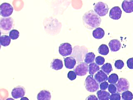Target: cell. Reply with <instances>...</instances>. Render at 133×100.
Segmentation results:
<instances>
[{
  "label": "cell",
  "mask_w": 133,
  "mask_h": 100,
  "mask_svg": "<svg viewBox=\"0 0 133 100\" xmlns=\"http://www.w3.org/2000/svg\"><path fill=\"white\" fill-rule=\"evenodd\" d=\"M127 65L129 68L133 69V58H129L127 60Z\"/></svg>",
  "instance_id": "33"
},
{
  "label": "cell",
  "mask_w": 133,
  "mask_h": 100,
  "mask_svg": "<svg viewBox=\"0 0 133 100\" xmlns=\"http://www.w3.org/2000/svg\"><path fill=\"white\" fill-rule=\"evenodd\" d=\"M122 11L118 6L112 8L109 12V17L113 20H118L122 16Z\"/></svg>",
  "instance_id": "10"
},
{
  "label": "cell",
  "mask_w": 133,
  "mask_h": 100,
  "mask_svg": "<svg viewBox=\"0 0 133 100\" xmlns=\"http://www.w3.org/2000/svg\"><path fill=\"white\" fill-rule=\"evenodd\" d=\"M5 100H15L14 99H13L12 98H8L7 99H6Z\"/></svg>",
  "instance_id": "36"
},
{
  "label": "cell",
  "mask_w": 133,
  "mask_h": 100,
  "mask_svg": "<svg viewBox=\"0 0 133 100\" xmlns=\"http://www.w3.org/2000/svg\"><path fill=\"white\" fill-rule=\"evenodd\" d=\"M108 89V91L109 92V93L111 94L116 93V91H117V88H116V86L113 84H110V85H109Z\"/></svg>",
  "instance_id": "30"
},
{
  "label": "cell",
  "mask_w": 133,
  "mask_h": 100,
  "mask_svg": "<svg viewBox=\"0 0 133 100\" xmlns=\"http://www.w3.org/2000/svg\"><path fill=\"white\" fill-rule=\"evenodd\" d=\"M99 70V67L95 63H91L89 65V72L91 76H93L94 74Z\"/></svg>",
  "instance_id": "19"
},
{
  "label": "cell",
  "mask_w": 133,
  "mask_h": 100,
  "mask_svg": "<svg viewBox=\"0 0 133 100\" xmlns=\"http://www.w3.org/2000/svg\"><path fill=\"white\" fill-rule=\"evenodd\" d=\"M25 93V89L24 87L18 86L15 87L11 92V95L14 99H18L24 97Z\"/></svg>",
  "instance_id": "9"
},
{
  "label": "cell",
  "mask_w": 133,
  "mask_h": 100,
  "mask_svg": "<svg viewBox=\"0 0 133 100\" xmlns=\"http://www.w3.org/2000/svg\"><path fill=\"white\" fill-rule=\"evenodd\" d=\"M83 24L89 29L97 28L101 24V18L92 10L85 12L82 17Z\"/></svg>",
  "instance_id": "1"
},
{
  "label": "cell",
  "mask_w": 133,
  "mask_h": 100,
  "mask_svg": "<svg viewBox=\"0 0 133 100\" xmlns=\"http://www.w3.org/2000/svg\"><path fill=\"white\" fill-rule=\"evenodd\" d=\"M122 97L123 100H132L133 98V93L130 91H125L122 94Z\"/></svg>",
  "instance_id": "24"
},
{
  "label": "cell",
  "mask_w": 133,
  "mask_h": 100,
  "mask_svg": "<svg viewBox=\"0 0 133 100\" xmlns=\"http://www.w3.org/2000/svg\"><path fill=\"white\" fill-rule=\"evenodd\" d=\"M123 100V99H122V100Z\"/></svg>",
  "instance_id": "37"
},
{
  "label": "cell",
  "mask_w": 133,
  "mask_h": 100,
  "mask_svg": "<svg viewBox=\"0 0 133 100\" xmlns=\"http://www.w3.org/2000/svg\"><path fill=\"white\" fill-rule=\"evenodd\" d=\"M29 100L28 98H27V97H23V98H21V100Z\"/></svg>",
  "instance_id": "35"
},
{
  "label": "cell",
  "mask_w": 133,
  "mask_h": 100,
  "mask_svg": "<svg viewBox=\"0 0 133 100\" xmlns=\"http://www.w3.org/2000/svg\"><path fill=\"white\" fill-rule=\"evenodd\" d=\"M11 39L9 36L7 35H1L0 37V44L1 46L6 47L10 43Z\"/></svg>",
  "instance_id": "20"
},
{
  "label": "cell",
  "mask_w": 133,
  "mask_h": 100,
  "mask_svg": "<svg viewBox=\"0 0 133 100\" xmlns=\"http://www.w3.org/2000/svg\"><path fill=\"white\" fill-rule=\"evenodd\" d=\"M85 89L88 91L95 92L99 89V84L94 78L93 76H88L85 79L84 82Z\"/></svg>",
  "instance_id": "2"
},
{
  "label": "cell",
  "mask_w": 133,
  "mask_h": 100,
  "mask_svg": "<svg viewBox=\"0 0 133 100\" xmlns=\"http://www.w3.org/2000/svg\"><path fill=\"white\" fill-rule=\"evenodd\" d=\"M68 77L70 80H73L77 78V74L74 71H70L68 73Z\"/></svg>",
  "instance_id": "31"
},
{
  "label": "cell",
  "mask_w": 133,
  "mask_h": 100,
  "mask_svg": "<svg viewBox=\"0 0 133 100\" xmlns=\"http://www.w3.org/2000/svg\"><path fill=\"white\" fill-rule=\"evenodd\" d=\"M86 100H99L95 95H90L86 98Z\"/></svg>",
  "instance_id": "34"
},
{
  "label": "cell",
  "mask_w": 133,
  "mask_h": 100,
  "mask_svg": "<svg viewBox=\"0 0 133 100\" xmlns=\"http://www.w3.org/2000/svg\"><path fill=\"white\" fill-rule=\"evenodd\" d=\"M101 69L107 75H109L113 71L112 65L110 63H106L101 67Z\"/></svg>",
  "instance_id": "23"
},
{
  "label": "cell",
  "mask_w": 133,
  "mask_h": 100,
  "mask_svg": "<svg viewBox=\"0 0 133 100\" xmlns=\"http://www.w3.org/2000/svg\"><path fill=\"white\" fill-rule=\"evenodd\" d=\"M98 52L99 54L102 55H107L109 53V49L107 45L102 44L98 48Z\"/></svg>",
  "instance_id": "22"
},
{
  "label": "cell",
  "mask_w": 133,
  "mask_h": 100,
  "mask_svg": "<svg viewBox=\"0 0 133 100\" xmlns=\"http://www.w3.org/2000/svg\"><path fill=\"white\" fill-rule=\"evenodd\" d=\"M118 80V76L116 73H112L111 75H110L108 78L109 83L113 84H116Z\"/></svg>",
  "instance_id": "25"
},
{
  "label": "cell",
  "mask_w": 133,
  "mask_h": 100,
  "mask_svg": "<svg viewBox=\"0 0 133 100\" xmlns=\"http://www.w3.org/2000/svg\"><path fill=\"white\" fill-rule=\"evenodd\" d=\"M109 46L111 51L116 52L119 51L120 49L121 43L118 40H112L109 42Z\"/></svg>",
  "instance_id": "13"
},
{
  "label": "cell",
  "mask_w": 133,
  "mask_h": 100,
  "mask_svg": "<svg viewBox=\"0 0 133 100\" xmlns=\"http://www.w3.org/2000/svg\"><path fill=\"white\" fill-rule=\"evenodd\" d=\"M94 8L95 12L101 17L106 16L108 14L109 10L108 5L102 2H99L96 3Z\"/></svg>",
  "instance_id": "4"
},
{
  "label": "cell",
  "mask_w": 133,
  "mask_h": 100,
  "mask_svg": "<svg viewBox=\"0 0 133 100\" xmlns=\"http://www.w3.org/2000/svg\"><path fill=\"white\" fill-rule=\"evenodd\" d=\"M72 51V46L69 43H63L59 47V52L62 56L70 55Z\"/></svg>",
  "instance_id": "8"
},
{
  "label": "cell",
  "mask_w": 133,
  "mask_h": 100,
  "mask_svg": "<svg viewBox=\"0 0 133 100\" xmlns=\"http://www.w3.org/2000/svg\"><path fill=\"white\" fill-rule=\"evenodd\" d=\"M105 35V32L101 28H97L94 30L92 32V35L95 39H100L104 37Z\"/></svg>",
  "instance_id": "17"
},
{
  "label": "cell",
  "mask_w": 133,
  "mask_h": 100,
  "mask_svg": "<svg viewBox=\"0 0 133 100\" xmlns=\"http://www.w3.org/2000/svg\"><path fill=\"white\" fill-rule=\"evenodd\" d=\"M14 26V19L11 17L1 18L0 21V29L1 32L7 33Z\"/></svg>",
  "instance_id": "3"
},
{
  "label": "cell",
  "mask_w": 133,
  "mask_h": 100,
  "mask_svg": "<svg viewBox=\"0 0 133 100\" xmlns=\"http://www.w3.org/2000/svg\"><path fill=\"white\" fill-rule=\"evenodd\" d=\"M50 66L53 70L56 71L60 70L63 66L62 61L59 59H54L52 60Z\"/></svg>",
  "instance_id": "16"
},
{
  "label": "cell",
  "mask_w": 133,
  "mask_h": 100,
  "mask_svg": "<svg viewBox=\"0 0 133 100\" xmlns=\"http://www.w3.org/2000/svg\"><path fill=\"white\" fill-rule=\"evenodd\" d=\"M97 94L99 100H109L110 95L108 92L99 90L97 92Z\"/></svg>",
  "instance_id": "18"
},
{
  "label": "cell",
  "mask_w": 133,
  "mask_h": 100,
  "mask_svg": "<svg viewBox=\"0 0 133 100\" xmlns=\"http://www.w3.org/2000/svg\"><path fill=\"white\" fill-rule=\"evenodd\" d=\"M108 76L103 71L99 70L95 75V79L98 83H100L108 80Z\"/></svg>",
  "instance_id": "11"
},
{
  "label": "cell",
  "mask_w": 133,
  "mask_h": 100,
  "mask_svg": "<svg viewBox=\"0 0 133 100\" xmlns=\"http://www.w3.org/2000/svg\"><path fill=\"white\" fill-rule=\"evenodd\" d=\"M124 62L121 60H116L114 64V66L116 68L119 69V70L122 69L124 66Z\"/></svg>",
  "instance_id": "27"
},
{
  "label": "cell",
  "mask_w": 133,
  "mask_h": 100,
  "mask_svg": "<svg viewBox=\"0 0 133 100\" xmlns=\"http://www.w3.org/2000/svg\"><path fill=\"white\" fill-rule=\"evenodd\" d=\"M118 93H123L128 91L129 89V83L126 78H120L118 79L117 83L115 84Z\"/></svg>",
  "instance_id": "6"
},
{
  "label": "cell",
  "mask_w": 133,
  "mask_h": 100,
  "mask_svg": "<svg viewBox=\"0 0 133 100\" xmlns=\"http://www.w3.org/2000/svg\"><path fill=\"white\" fill-rule=\"evenodd\" d=\"M51 93L48 90H42L37 95V100H51Z\"/></svg>",
  "instance_id": "14"
},
{
  "label": "cell",
  "mask_w": 133,
  "mask_h": 100,
  "mask_svg": "<svg viewBox=\"0 0 133 100\" xmlns=\"http://www.w3.org/2000/svg\"><path fill=\"white\" fill-rule=\"evenodd\" d=\"M74 70L78 76H84L88 72L89 66L86 63L81 62L77 65Z\"/></svg>",
  "instance_id": "7"
},
{
  "label": "cell",
  "mask_w": 133,
  "mask_h": 100,
  "mask_svg": "<svg viewBox=\"0 0 133 100\" xmlns=\"http://www.w3.org/2000/svg\"><path fill=\"white\" fill-rule=\"evenodd\" d=\"M95 58V55L92 52L87 53L84 58V62L87 64H90L94 63Z\"/></svg>",
  "instance_id": "21"
},
{
  "label": "cell",
  "mask_w": 133,
  "mask_h": 100,
  "mask_svg": "<svg viewBox=\"0 0 133 100\" xmlns=\"http://www.w3.org/2000/svg\"><path fill=\"white\" fill-rule=\"evenodd\" d=\"M109 99L110 100H121L120 93H116L112 94L111 95H110Z\"/></svg>",
  "instance_id": "29"
},
{
  "label": "cell",
  "mask_w": 133,
  "mask_h": 100,
  "mask_svg": "<svg viewBox=\"0 0 133 100\" xmlns=\"http://www.w3.org/2000/svg\"><path fill=\"white\" fill-rule=\"evenodd\" d=\"M108 86H109V84L108 82L106 81H104L100 83L99 86L101 90H106L108 88Z\"/></svg>",
  "instance_id": "32"
},
{
  "label": "cell",
  "mask_w": 133,
  "mask_h": 100,
  "mask_svg": "<svg viewBox=\"0 0 133 100\" xmlns=\"http://www.w3.org/2000/svg\"><path fill=\"white\" fill-rule=\"evenodd\" d=\"M64 65L66 68H73L76 64V60L72 57H68L64 59Z\"/></svg>",
  "instance_id": "15"
},
{
  "label": "cell",
  "mask_w": 133,
  "mask_h": 100,
  "mask_svg": "<svg viewBox=\"0 0 133 100\" xmlns=\"http://www.w3.org/2000/svg\"><path fill=\"white\" fill-rule=\"evenodd\" d=\"M105 62V59L103 57L101 56H98L95 58L96 64L98 66H102L104 64Z\"/></svg>",
  "instance_id": "28"
},
{
  "label": "cell",
  "mask_w": 133,
  "mask_h": 100,
  "mask_svg": "<svg viewBox=\"0 0 133 100\" xmlns=\"http://www.w3.org/2000/svg\"><path fill=\"white\" fill-rule=\"evenodd\" d=\"M122 8L127 13L133 12V1H124L122 5Z\"/></svg>",
  "instance_id": "12"
},
{
  "label": "cell",
  "mask_w": 133,
  "mask_h": 100,
  "mask_svg": "<svg viewBox=\"0 0 133 100\" xmlns=\"http://www.w3.org/2000/svg\"><path fill=\"white\" fill-rule=\"evenodd\" d=\"M19 35H20V33L18 30L13 29L10 32L9 36L10 37V39L14 40L18 39L19 37Z\"/></svg>",
  "instance_id": "26"
},
{
  "label": "cell",
  "mask_w": 133,
  "mask_h": 100,
  "mask_svg": "<svg viewBox=\"0 0 133 100\" xmlns=\"http://www.w3.org/2000/svg\"><path fill=\"white\" fill-rule=\"evenodd\" d=\"M14 8L10 3H4L0 5V15L3 18L9 17L12 14Z\"/></svg>",
  "instance_id": "5"
}]
</instances>
